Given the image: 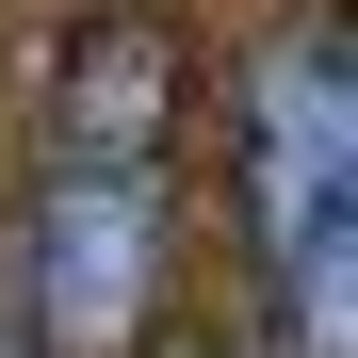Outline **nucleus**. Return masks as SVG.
Instances as JSON below:
<instances>
[{
	"mask_svg": "<svg viewBox=\"0 0 358 358\" xmlns=\"http://www.w3.org/2000/svg\"><path fill=\"white\" fill-rule=\"evenodd\" d=\"M131 98H147V66L114 49V66L82 82V163L49 179V228H33L49 326H66V342H114V326L147 310V277H163V163L131 131Z\"/></svg>",
	"mask_w": 358,
	"mask_h": 358,
	"instance_id": "f257e3e1",
	"label": "nucleus"
},
{
	"mask_svg": "<svg viewBox=\"0 0 358 358\" xmlns=\"http://www.w3.org/2000/svg\"><path fill=\"white\" fill-rule=\"evenodd\" d=\"M342 147H358V66L326 33H293L261 66V114H245V163H261V245L293 277L310 342L342 358Z\"/></svg>",
	"mask_w": 358,
	"mask_h": 358,
	"instance_id": "f03ea898",
	"label": "nucleus"
},
{
	"mask_svg": "<svg viewBox=\"0 0 358 358\" xmlns=\"http://www.w3.org/2000/svg\"><path fill=\"white\" fill-rule=\"evenodd\" d=\"M0 358H33V342H17V326H0Z\"/></svg>",
	"mask_w": 358,
	"mask_h": 358,
	"instance_id": "7ed1b4c3",
	"label": "nucleus"
}]
</instances>
